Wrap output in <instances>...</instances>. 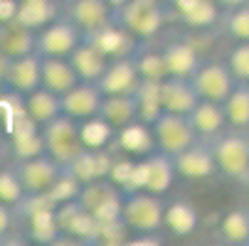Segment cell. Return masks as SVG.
Masks as SVG:
<instances>
[{"mask_svg":"<svg viewBox=\"0 0 249 246\" xmlns=\"http://www.w3.org/2000/svg\"><path fill=\"white\" fill-rule=\"evenodd\" d=\"M202 140L212 150L217 175L244 187L249 182V131L225 126L220 133L202 138Z\"/></svg>","mask_w":249,"mask_h":246,"instance_id":"cell-1","label":"cell"},{"mask_svg":"<svg viewBox=\"0 0 249 246\" xmlns=\"http://www.w3.org/2000/svg\"><path fill=\"white\" fill-rule=\"evenodd\" d=\"M40 140H42V153L50 155L59 167H67L72 163L84 148V138H82V131L77 128V121L69 118L64 114L54 116L52 121L42 123L40 126Z\"/></svg>","mask_w":249,"mask_h":246,"instance_id":"cell-2","label":"cell"},{"mask_svg":"<svg viewBox=\"0 0 249 246\" xmlns=\"http://www.w3.org/2000/svg\"><path fill=\"white\" fill-rule=\"evenodd\" d=\"M163 212H165L163 195H153L146 190H126L121 199L119 219L131 231L153 234L163 227Z\"/></svg>","mask_w":249,"mask_h":246,"instance_id":"cell-3","label":"cell"},{"mask_svg":"<svg viewBox=\"0 0 249 246\" xmlns=\"http://www.w3.org/2000/svg\"><path fill=\"white\" fill-rule=\"evenodd\" d=\"M168 20L163 0H128L114 10V22L128 30L136 40H151Z\"/></svg>","mask_w":249,"mask_h":246,"instance_id":"cell-4","label":"cell"},{"mask_svg":"<svg viewBox=\"0 0 249 246\" xmlns=\"http://www.w3.org/2000/svg\"><path fill=\"white\" fill-rule=\"evenodd\" d=\"M151 135L156 140V148L165 155H175L200 140L185 114H170V111H160L151 121Z\"/></svg>","mask_w":249,"mask_h":246,"instance_id":"cell-5","label":"cell"},{"mask_svg":"<svg viewBox=\"0 0 249 246\" xmlns=\"http://www.w3.org/2000/svg\"><path fill=\"white\" fill-rule=\"evenodd\" d=\"M74 199L96 222H111V219H119L124 192L119 190V185L114 180L101 178V180H91V182L82 185Z\"/></svg>","mask_w":249,"mask_h":246,"instance_id":"cell-6","label":"cell"},{"mask_svg":"<svg viewBox=\"0 0 249 246\" xmlns=\"http://www.w3.org/2000/svg\"><path fill=\"white\" fill-rule=\"evenodd\" d=\"M173 180H175V167H173L170 155L156 150L153 155H148L138 165H133L126 190H146L153 195H165L173 187Z\"/></svg>","mask_w":249,"mask_h":246,"instance_id":"cell-7","label":"cell"},{"mask_svg":"<svg viewBox=\"0 0 249 246\" xmlns=\"http://www.w3.org/2000/svg\"><path fill=\"white\" fill-rule=\"evenodd\" d=\"M13 172L25 190V195H45L54 187V182L62 178V167L45 153L20 158L13 165Z\"/></svg>","mask_w":249,"mask_h":246,"instance_id":"cell-8","label":"cell"},{"mask_svg":"<svg viewBox=\"0 0 249 246\" xmlns=\"http://www.w3.org/2000/svg\"><path fill=\"white\" fill-rule=\"evenodd\" d=\"M190 84H193V89H195V94L200 98L222 103L230 96V91L234 89L237 79L232 77L227 62L210 59V62H200V66L195 69V74L190 77Z\"/></svg>","mask_w":249,"mask_h":246,"instance_id":"cell-9","label":"cell"},{"mask_svg":"<svg viewBox=\"0 0 249 246\" xmlns=\"http://www.w3.org/2000/svg\"><path fill=\"white\" fill-rule=\"evenodd\" d=\"M79 42H82V30L59 15L57 20L37 30L35 52L42 57H69Z\"/></svg>","mask_w":249,"mask_h":246,"instance_id":"cell-10","label":"cell"},{"mask_svg":"<svg viewBox=\"0 0 249 246\" xmlns=\"http://www.w3.org/2000/svg\"><path fill=\"white\" fill-rule=\"evenodd\" d=\"M170 160H173L178 178H185L190 182H202V180H210L212 175H217V165H215V158H212V150L202 138L197 143L188 146L185 150L170 155Z\"/></svg>","mask_w":249,"mask_h":246,"instance_id":"cell-11","label":"cell"},{"mask_svg":"<svg viewBox=\"0 0 249 246\" xmlns=\"http://www.w3.org/2000/svg\"><path fill=\"white\" fill-rule=\"evenodd\" d=\"M141 82L143 79L138 74L133 54H126V57L109 59V64H106L104 74L99 77L96 86L104 96H109V94H136Z\"/></svg>","mask_w":249,"mask_h":246,"instance_id":"cell-12","label":"cell"},{"mask_svg":"<svg viewBox=\"0 0 249 246\" xmlns=\"http://www.w3.org/2000/svg\"><path fill=\"white\" fill-rule=\"evenodd\" d=\"M82 40L94 45L106 59H116V57H126V54H133L138 49V40L133 37V34L128 30H124L119 22H109L104 25L94 32H87L82 34Z\"/></svg>","mask_w":249,"mask_h":246,"instance_id":"cell-13","label":"cell"},{"mask_svg":"<svg viewBox=\"0 0 249 246\" xmlns=\"http://www.w3.org/2000/svg\"><path fill=\"white\" fill-rule=\"evenodd\" d=\"M101 98H104V94L99 91L96 84L79 82L59 96V109L64 116L74 118V121H91L99 114Z\"/></svg>","mask_w":249,"mask_h":246,"instance_id":"cell-14","label":"cell"},{"mask_svg":"<svg viewBox=\"0 0 249 246\" xmlns=\"http://www.w3.org/2000/svg\"><path fill=\"white\" fill-rule=\"evenodd\" d=\"M62 17L82 30V34L94 32L114 20V10L106 0H67L62 8Z\"/></svg>","mask_w":249,"mask_h":246,"instance_id":"cell-15","label":"cell"},{"mask_svg":"<svg viewBox=\"0 0 249 246\" xmlns=\"http://www.w3.org/2000/svg\"><path fill=\"white\" fill-rule=\"evenodd\" d=\"M168 20H178L193 30H202L215 25L220 17V8L212 0H163Z\"/></svg>","mask_w":249,"mask_h":246,"instance_id":"cell-16","label":"cell"},{"mask_svg":"<svg viewBox=\"0 0 249 246\" xmlns=\"http://www.w3.org/2000/svg\"><path fill=\"white\" fill-rule=\"evenodd\" d=\"M54 219H57L59 234H69V236H77V239H82V241H91V244H94L99 222L84 212L82 204H79L77 199L57 202V207H54Z\"/></svg>","mask_w":249,"mask_h":246,"instance_id":"cell-17","label":"cell"},{"mask_svg":"<svg viewBox=\"0 0 249 246\" xmlns=\"http://www.w3.org/2000/svg\"><path fill=\"white\" fill-rule=\"evenodd\" d=\"M160 59H163L165 77H180V79H190L195 74V69L200 66V62H202L200 52L188 40L168 42L160 52Z\"/></svg>","mask_w":249,"mask_h":246,"instance_id":"cell-18","label":"cell"},{"mask_svg":"<svg viewBox=\"0 0 249 246\" xmlns=\"http://www.w3.org/2000/svg\"><path fill=\"white\" fill-rule=\"evenodd\" d=\"M158 101L160 109L170 111V114H190L195 109V103L200 101V96L195 94L190 79H180V77H165L163 82H158Z\"/></svg>","mask_w":249,"mask_h":246,"instance_id":"cell-19","label":"cell"},{"mask_svg":"<svg viewBox=\"0 0 249 246\" xmlns=\"http://www.w3.org/2000/svg\"><path fill=\"white\" fill-rule=\"evenodd\" d=\"M40 54L30 52L22 57H15L8 62V72H5V86L20 96L30 94L40 86Z\"/></svg>","mask_w":249,"mask_h":246,"instance_id":"cell-20","label":"cell"},{"mask_svg":"<svg viewBox=\"0 0 249 246\" xmlns=\"http://www.w3.org/2000/svg\"><path fill=\"white\" fill-rule=\"evenodd\" d=\"M96 116L109 128L124 131L126 126L138 121V98L136 94H109L101 98Z\"/></svg>","mask_w":249,"mask_h":246,"instance_id":"cell-21","label":"cell"},{"mask_svg":"<svg viewBox=\"0 0 249 246\" xmlns=\"http://www.w3.org/2000/svg\"><path fill=\"white\" fill-rule=\"evenodd\" d=\"M111 160L106 153L94 150L91 146H87L72 163L67 167H62L69 178H74L79 185H87L91 180H101V178H109V170H111Z\"/></svg>","mask_w":249,"mask_h":246,"instance_id":"cell-22","label":"cell"},{"mask_svg":"<svg viewBox=\"0 0 249 246\" xmlns=\"http://www.w3.org/2000/svg\"><path fill=\"white\" fill-rule=\"evenodd\" d=\"M74 84H79V77H77L74 66L69 64L67 57H42L40 59V86L62 96Z\"/></svg>","mask_w":249,"mask_h":246,"instance_id":"cell-23","label":"cell"},{"mask_svg":"<svg viewBox=\"0 0 249 246\" xmlns=\"http://www.w3.org/2000/svg\"><path fill=\"white\" fill-rule=\"evenodd\" d=\"M59 15H62V5L57 0H18L15 22L37 32L52 20H57Z\"/></svg>","mask_w":249,"mask_h":246,"instance_id":"cell-24","label":"cell"},{"mask_svg":"<svg viewBox=\"0 0 249 246\" xmlns=\"http://www.w3.org/2000/svg\"><path fill=\"white\" fill-rule=\"evenodd\" d=\"M67 59H69V64L74 66L79 82H89V84H96L99 77L104 74L106 64H109V59H106L94 45H89L84 40L74 47V52L69 54Z\"/></svg>","mask_w":249,"mask_h":246,"instance_id":"cell-25","label":"cell"},{"mask_svg":"<svg viewBox=\"0 0 249 246\" xmlns=\"http://www.w3.org/2000/svg\"><path fill=\"white\" fill-rule=\"evenodd\" d=\"M35 40H37V32L15 22V20L0 25V52L8 59L35 52Z\"/></svg>","mask_w":249,"mask_h":246,"instance_id":"cell-26","label":"cell"},{"mask_svg":"<svg viewBox=\"0 0 249 246\" xmlns=\"http://www.w3.org/2000/svg\"><path fill=\"white\" fill-rule=\"evenodd\" d=\"M197 138H210L220 133L225 126H227V118H225V111H222V103H215V101H205L200 98L195 103V109L188 114Z\"/></svg>","mask_w":249,"mask_h":246,"instance_id":"cell-27","label":"cell"},{"mask_svg":"<svg viewBox=\"0 0 249 246\" xmlns=\"http://www.w3.org/2000/svg\"><path fill=\"white\" fill-rule=\"evenodd\" d=\"M22 106H25L27 118H32L37 126H42V123H47V121H52L54 116L62 114V109H59V96H57L54 91L45 89V86H37L35 91L25 94V96H22Z\"/></svg>","mask_w":249,"mask_h":246,"instance_id":"cell-28","label":"cell"},{"mask_svg":"<svg viewBox=\"0 0 249 246\" xmlns=\"http://www.w3.org/2000/svg\"><path fill=\"white\" fill-rule=\"evenodd\" d=\"M197 209L185 202V199H175L170 204H165V212H163V227H168L170 234L175 236H188L197 229Z\"/></svg>","mask_w":249,"mask_h":246,"instance_id":"cell-29","label":"cell"},{"mask_svg":"<svg viewBox=\"0 0 249 246\" xmlns=\"http://www.w3.org/2000/svg\"><path fill=\"white\" fill-rule=\"evenodd\" d=\"M222 111H225L227 126L249 131V82L234 84L230 96L222 101Z\"/></svg>","mask_w":249,"mask_h":246,"instance_id":"cell-30","label":"cell"},{"mask_svg":"<svg viewBox=\"0 0 249 246\" xmlns=\"http://www.w3.org/2000/svg\"><path fill=\"white\" fill-rule=\"evenodd\" d=\"M215 25H220V30L234 42H249V3L230 10H220Z\"/></svg>","mask_w":249,"mask_h":246,"instance_id":"cell-31","label":"cell"},{"mask_svg":"<svg viewBox=\"0 0 249 246\" xmlns=\"http://www.w3.org/2000/svg\"><path fill=\"white\" fill-rule=\"evenodd\" d=\"M222 241L232 246H249V209H232L220 222Z\"/></svg>","mask_w":249,"mask_h":246,"instance_id":"cell-32","label":"cell"},{"mask_svg":"<svg viewBox=\"0 0 249 246\" xmlns=\"http://www.w3.org/2000/svg\"><path fill=\"white\" fill-rule=\"evenodd\" d=\"M133 59H136L138 74H141V79H143V82H163V79H165V69H163L160 54L136 49V52H133Z\"/></svg>","mask_w":249,"mask_h":246,"instance_id":"cell-33","label":"cell"},{"mask_svg":"<svg viewBox=\"0 0 249 246\" xmlns=\"http://www.w3.org/2000/svg\"><path fill=\"white\" fill-rule=\"evenodd\" d=\"M25 197V190L18 180V175L10 170H0V202L8 204V207H15L20 199Z\"/></svg>","mask_w":249,"mask_h":246,"instance_id":"cell-34","label":"cell"},{"mask_svg":"<svg viewBox=\"0 0 249 246\" xmlns=\"http://www.w3.org/2000/svg\"><path fill=\"white\" fill-rule=\"evenodd\" d=\"M227 66L237 82H249V42H237L227 57Z\"/></svg>","mask_w":249,"mask_h":246,"instance_id":"cell-35","label":"cell"},{"mask_svg":"<svg viewBox=\"0 0 249 246\" xmlns=\"http://www.w3.org/2000/svg\"><path fill=\"white\" fill-rule=\"evenodd\" d=\"M13 224H15V212H13V207H8V204L0 202V239H5V236L10 234Z\"/></svg>","mask_w":249,"mask_h":246,"instance_id":"cell-36","label":"cell"},{"mask_svg":"<svg viewBox=\"0 0 249 246\" xmlns=\"http://www.w3.org/2000/svg\"><path fill=\"white\" fill-rule=\"evenodd\" d=\"M18 13V0H0V25L13 22Z\"/></svg>","mask_w":249,"mask_h":246,"instance_id":"cell-37","label":"cell"},{"mask_svg":"<svg viewBox=\"0 0 249 246\" xmlns=\"http://www.w3.org/2000/svg\"><path fill=\"white\" fill-rule=\"evenodd\" d=\"M220 10H230V8H237V5H244V3H249V0H212Z\"/></svg>","mask_w":249,"mask_h":246,"instance_id":"cell-38","label":"cell"},{"mask_svg":"<svg viewBox=\"0 0 249 246\" xmlns=\"http://www.w3.org/2000/svg\"><path fill=\"white\" fill-rule=\"evenodd\" d=\"M8 57L3 54V52H0V86H5V72H8Z\"/></svg>","mask_w":249,"mask_h":246,"instance_id":"cell-39","label":"cell"},{"mask_svg":"<svg viewBox=\"0 0 249 246\" xmlns=\"http://www.w3.org/2000/svg\"><path fill=\"white\" fill-rule=\"evenodd\" d=\"M106 3L111 5V10H116V8H121L124 3H128V0H106Z\"/></svg>","mask_w":249,"mask_h":246,"instance_id":"cell-40","label":"cell"},{"mask_svg":"<svg viewBox=\"0 0 249 246\" xmlns=\"http://www.w3.org/2000/svg\"><path fill=\"white\" fill-rule=\"evenodd\" d=\"M244 187H247V195H249V182H247V185H244Z\"/></svg>","mask_w":249,"mask_h":246,"instance_id":"cell-41","label":"cell"}]
</instances>
